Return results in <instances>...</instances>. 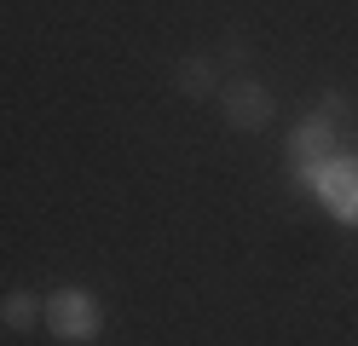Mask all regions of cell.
<instances>
[{"label":"cell","mask_w":358,"mask_h":346,"mask_svg":"<svg viewBox=\"0 0 358 346\" xmlns=\"http://www.w3.org/2000/svg\"><path fill=\"white\" fill-rule=\"evenodd\" d=\"M301 185H306V191H318L347 225H358V161H306Z\"/></svg>","instance_id":"1"},{"label":"cell","mask_w":358,"mask_h":346,"mask_svg":"<svg viewBox=\"0 0 358 346\" xmlns=\"http://www.w3.org/2000/svg\"><path fill=\"white\" fill-rule=\"evenodd\" d=\"M47 323H52V335H64V340H93L104 312H99V300L87 289H58L47 300Z\"/></svg>","instance_id":"2"},{"label":"cell","mask_w":358,"mask_h":346,"mask_svg":"<svg viewBox=\"0 0 358 346\" xmlns=\"http://www.w3.org/2000/svg\"><path fill=\"white\" fill-rule=\"evenodd\" d=\"M226 122L237 133L266 127V122H272V92H266L260 81H249V75H231L226 81Z\"/></svg>","instance_id":"3"},{"label":"cell","mask_w":358,"mask_h":346,"mask_svg":"<svg viewBox=\"0 0 358 346\" xmlns=\"http://www.w3.org/2000/svg\"><path fill=\"white\" fill-rule=\"evenodd\" d=\"M329 145H335V122L329 115H306V122L289 133V150H295L301 168L306 161H329Z\"/></svg>","instance_id":"4"},{"label":"cell","mask_w":358,"mask_h":346,"mask_svg":"<svg viewBox=\"0 0 358 346\" xmlns=\"http://www.w3.org/2000/svg\"><path fill=\"white\" fill-rule=\"evenodd\" d=\"M41 317H47V300H35V294H6L0 300V323L6 329H35Z\"/></svg>","instance_id":"5"},{"label":"cell","mask_w":358,"mask_h":346,"mask_svg":"<svg viewBox=\"0 0 358 346\" xmlns=\"http://www.w3.org/2000/svg\"><path fill=\"white\" fill-rule=\"evenodd\" d=\"M173 81H179L185 99H203V92H214V64L208 58H185V64L173 69Z\"/></svg>","instance_id":"6"}]
</instances>
